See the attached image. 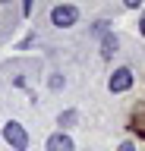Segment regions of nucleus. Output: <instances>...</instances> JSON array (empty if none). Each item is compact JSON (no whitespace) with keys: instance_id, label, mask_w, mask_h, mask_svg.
<instances>
[{"instance_id":"nucleus-7","label":"nucleus","mask_w":145,"mask_h":151,"mask_svg":"<svg viewBox=\"0 0 145 151\" xmlns=\"http://www.w3.org/2000/svg\"><path fill=\"white\" fill-rule=\"evenodd\" d=\"M95 35H110V22L107 19H101V22H95V28H92Z\"/></svg>"},{"instance_id":"nucleus-8","label":"nucleus","mask_w":145,"mask_h":151,"mask_svg":"<svg viewBox=\"0 0 145 151\" xmlns=\"http://www.w3.org/2000/svg\"><path fill=\"white\" fill-rule=\"evenodd\" d=\"M63 85H66V82H63V76H60V73H54V76H50V88H54V91H60Z\"/></svg>"},{"instance_id":"nucleus-6","label":"nucleus","mask_w":145,"mask_h":151,"mask_svg":"<svg viewBox=\"0 0 145 151\" xmlns=\"http://www.w3.org/2000/svg\"><path fill=\"white\" fill-rule=\"evenodd\" d=\"M76 120H79V113H76V110H63V113H60V126H63V129H69Z\"/></svg>"},{"instance_id":"nucleus-9","label":"nucleus","mask_w":145,"mask_h":151,"mask_svg":"<svg viewBox=\"0 0 145 151\" xmlns=\"http://www.w3.org/2000/svg\"><path fill=\"white\" fill-rule=\"evenodd\" d=\"M117 151H136V145H133V142H123V145H120Z\"/></svg>"},{"instance_id":"nucleus-4","label":"nucleus","mask_w":145,"mask_h":151,"mask_svg":"<svg viewBox=\"0 0 145 151\" xmlns=\"http://www.w3.org/2000/svg\"><path fill=\"white\" fill-rule=\"evenodd\" d=\"M44 148H48V151H73V139H69L66 132H54Z\"/></svg>"},{"instance_id":"nucleus-3","label":"nucleus","mask_w":145,"mask_h":151,"mask_svg":"<svg viewBox=\"0 0 145 151\" xmlns=\"http://www.w3.org/2000/svg\"><path fill=\"white\" fill-rule=\"evenodd\" d=\"M107 88H110L114 94L129 91V88H133V69H129V66H120V69H114V76L107 79Z\"/></svg>"},{"instance_id":"nucleus-10","label":"nucleus","mask_w":145,"mask_h":151,"mask_svg":"<svg viewBox=\"0 0 145 151\" xmlns=\"http://www.w3.org/2000/svg\"><path fill=\"white\" fill-rule=\"evenodd\" d=\"M139 32H142V35H145V19H142V22H139Z\"/></svg>"},{"instance_id":"nucleus-1","label":"nucleus","mask_w":145,"mask_h":151,"mask_svg":"<svg viewBox=\"0 0 145 151\" xmlns=\"http://www.w3.org/2000/svg\"><path fill=\"white\" fill-rule=\"evenodd\" d=\"M50 22L57 28H69L79 22V6H73V3H60V6L50 9Z\"/></svg>"},{"instance_id":"nucleus-2","label":"nucleus","mask_w":145,"mask_h":151,"mask_svg":"<svg viewBox=\"0 0 145 151\" xmlns=\"http://www.w3.org/2000/svg\"><path fill=\"white\" fill-rule=\"evenodd\" d=\"M3 139H6V145H13V151H25L29 148V132L22 129L16 120H10L3 126Z\"/></svg>"},{"instance_id":"nucleus-5","label":"nucleus","mask_w":145,"mask_h":151,"mask_svg":"<svg viewBox=\"0 0 145 151\" xmlns=\"http://www.w3.org/2000/svg\"><path fill=\"white\" fill-rule=\"evenodd\" d=\"M117 47H120V41H117V35H114V32L101 38V57H104V60H110V57L117 54Z\"/></svg>"}]
</instances>
